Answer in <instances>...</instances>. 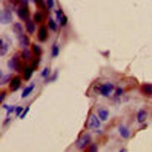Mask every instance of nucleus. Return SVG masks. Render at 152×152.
Returning a JSON list of instances; mask_svg holds the SVG:
<instances>
[{
  "label": "nucleus",
  "mask_w": 152,
  "mask_h": 152,
  "mask_svg": "<svg viewBox=\"0 0 152 152\" xmlns=\"http://www.w3.org/2000/svg\"><path fill=\"white\" fill-rule=\"evenodd\" d=\"M114 89V86L111 83H106L103 85H101L98 90L100 94L105 97H108L111 95Z\"/></svg>",
  "instance_id": "nucleus-3"
},
{
  "label": "nucleus",
  "mask_w": 152,
  "mask_h": 152,
  "mask_svg": "<svg viewBox=\"0 0 152 152\" xmlns=\"http://www.w3.org/2000/svg\"><path fill=\"white\" fill-rule=\"evenodd\" d=\"M29 110H30L29 107H27L26 108V109L24 110V111L23 112V113L20 115V118L21 119H23V118H25V117L27 115L28 112L29 111Z\"/></svg>",
  "instance_id": "nucleus-31"
},
{
  "label": "nucleus",
  "mask_w": 152,
  "mask_h": 152,
  "mask_svg": "<svg viewBox=\"0 0 152 152\" xmlns=\"http://www.w3.org/2000/svg\"><path fill=\"white\" fill-rule=\"evenodd\" d=\"M11 77H12V74L11 73L4 75L3 78L0 79V81H0V85H3L4 84H7L10 80Z\"/></svg>",
  "instance_id": "nucleus-19"
},
{
  "label": "nucleus",
  "mask_w": 152,
  "mask_h": 152,
  "mask_svg": "<svg viewBox=\"0 0 152 152\" xmlns=\"http://www.w3.org/2000/svg\"><path fill=\"white\" fill-rule=\"evenodd\" d=\"M32 50L34 54L36 56H39L42 54V49L38 45H36L35 44H33L32 45Z\"/></svg>",
  "instance_id": "nucleus-21"
},
{
  "label": "nucleus",
  "mask_w": 152,
  "mask_h": 152,
  "mask_svg": "<svg viewBox=\"0 0 152 152\" xmlns=\"http://www.w3.org/2000/svg\"><path fill=\"white\" fill-rule=\"evenodd\" d=\"M142 94L146 97H151L152 95V85L145 84L142 85L140 88Z\"/></svg>",
  "instance_id": "nucleus-10"
},
{
  "label": "nucleus",
  "mask_w": 152,
  "mask_h": 152,
  "mask_svg": "<svg viewBox=\"0 0 152 152\" xmlns=\"http://www.w3.org/2000/svg\"><path fill=\"white\" fill-rule=\"evenodd\" d=\"M13 21V15L10 10L5 9L0 12V23L8 24Z\"/></svg>",
  "instance_id": "nucleus-4"
},
{
  "label": "nucleus",
  "mask_w": 152,
  "mask_h": 152,
  "mask_svg": "<svg viewBox=\"0 0 152 152\" xmlns=\"http://www.w3.org/2000/svg\"><path fill=\"white\" fill-rule=\"evenodd\" d=\"M147 117V112L144 110H141L137 114V121L139 123H143L146 121Z\"/></svg>",
  "instance_id": "nucleus-17"
},
{
  "label": "nucleus",
  "mask_w": 152,
  "mask_h": 152,
  "mask_svg": "<svg viewBox=\"0 0 152 152\" xmlns=\"http://www.w3.org/2000/svg\"><path fill=\"white\" fill-rule=\"evenodd\" d=\"M50 74V70L48 68H45L41 73V76L43 78H47Z\"/></svg>",
  "instance_id": "nucleus-27"
},
{
  "label": "nucleus",
  "mask_w": 152,
  "mask_h": 152,
  "mask_svg": "<svg viewBox=\"0 0 152 152\" xmlns=\"http://www.w3.org/2000/svg\"><path fill=\"white\" fill-rule=\"evenodd\" d=\"M98 146L95 144H93L92 145H91L89 149V151L91 152H96L98 151Z\"/></svg>",
  "instance_id": "nucleus-29"
},
{
  "label": "nucleus",
  "mask_w": 152,
  "mask_h": 152,
  "mask_svg": "<svg viewBox=\"0 0 152 152\" xmlns=\"http://www.w3.org/2000/svg\"><path fill=\"white\" fill-rule=\"evenodd\" d=\"M38 37L39 40L41 42H43L47 40L48 37V32L46 27L42 26L40 27L38 35Z\"/></svg>",
  "instance_id": "nucleus-8"
},
{
  "label": "nucleus",
  "mask_w": 152,
  "mask_h": 152,
  "mask_svg": "<svg viewBox=\"0 0 152 152\" xmlns=\"http://www.w3.org/2000/svg\"><path fill=\"white\" fill-rule=\"evenodd\" d=\"M13 32L17 36V38L24 35L23 27L20 23H16L13 24Z\"/></svg>",
  "instance_id": "nucleus-11"
},
{
  "label": "nucleus",
  "mask_w": 152,
  "mask_h": 152,
  "mask_svg": "<svg viewBox=\"0 0 152 152\" xmlns=\"http://www.w3.org/2000/svg\"><path fill=\"white\" fill-rule=\"evenodd\" d=\"M91 140H92L91 135L88 133L84 134L76 142V147L79 150H83L90 143Z\"/></svg>",
  "instance_id": "nucleus-2"
},
{
  "label": "nucleus",
  "mask_w": 152,
  "mask_h": 152,
  "mask_svg": "<svg viewBox=\"0 0 152 152\" xmlns=\"http://www.w3.org/2000/svg\"><path fill=\"white\" fill-rule=\"evenodd\" d=\"M6 95V93L5 92H3V93H1V95H0V102H1V103H3V101L5 99Z\"/></svg>",
  "instance_id": "nucleus-34"
},
{
  "label": "nucleus",
  "mask_w": 152,
  "mask_h": 152,
  "mask_svg": "<svg viewBox=\"0 0 152 152\" xmlns=\"http://www.w3.org/2000/svg\"><path fill=\"white\" fill-rule=\"evenodd\" d=\"M19 40V44L20 47L22 48L23 49H26L27 48V47L29 46L30 44V40L29 38L26 35H22L20 37H18Z\"/></svg>",
  "instance_id": "nucleus-9"
},
{
  "label": "nucleus",
  "mask_w": 152,
  "mask_h": 152,
  "mask_svg": "<svg viewBox=\"0 0 152 152\" xmlns=\"http://www.w3.org/2000/svg\"><path fill=\"white\" fill-rule=\"evenodd\" d=\"M17 14L19 19L22 21H26L27 20H29L30 14H29V10L27 6H23L22 7H21L17 10Z\"/></svg>",
  "instance_id": "nucleus-5"
},
{
  "label": "nucleus",
  "mask_w": 152,
  "mask_h": 152,
  "mask_svg": "<svg viewBox=\"0 0 152 152\" xmlns=\"http://www.w3.org/2000/svg\"><path fill=\"white\" fill-rule=\"evenodd\" d=\"M3 108L7 110V115H9L11 113H12L14 111H15V110H16V107H14V106H10L7 104L3 105Z\"/></svg>",
  "instance_id": "nucleus-23"
},
{
  "label": "nucleus",
  "mask_w": 152,
  "mask_h": 152,
  "mask_svg": "<svg viewBox=\"0 0 152 152\" xmlns=\"http://www.w3.org/2000/svg\"><path fill=\"white\" fill-rule=\"evenodd\" d=\"M48 24H49V27L51 28V30L52 31L55 32L56 29H57V26L56 23L55 22V21L54 20H52V19H50L48 22Z\"/></svg>",
  "instance_id": "nucleus-24"
},
{
  "label": "nucleus",
  "mask_w": 152,
  "mask_h": 152,
  "mask_svg": "<svg viewBox=\"0 0 152 152\" xmlns=\"http://www.w3.org/2000/svg\"><path fill=\"white\" fill-rule=\"evenodd\" d=\"M9 69L13 70H16L18 72L22 70L23 65L18 55H14L11 59H10L7 64Z\"/></svg>",
  "instance_id": "nucleus-1"
},
{
  "label": "nucleus",
  "mask_w": 152,
  "mask_h": 152,
  "mask_svg": "<svg viewBox=\"0 0 152 152\" xmlns=\"http://www.w3.org/2000/svg\"><path fill=\"white\" fill-rule=\"evenodd\" d=\"M98 115L100 120L102 121L107 120L109 116V112L105 109H99L98 110Z\"/></svg>",
  "instance_id": "nucleus-18"
},
{
  "label": "nucleus",
  "mask_w": 152,
  "mask_h": 152,
  "mask_svg": "<svg viewBox=\"0 0 152 152\" xmlns=\"http://www.w3.org/2000/svg\"><path fill=\"white\" fill-rule=\"evenodd\" d=\"M8 50V45L6 43H4L2 39L0 40V56L1 57L5 56Z\"/></svg>",
  "instance_id": "nucleus-14"
},
{
  "label": "nucleus",
  "mask_w": 152,
  "mask_h": 152,
  "mask_svg": "<svg viewBox=\"0 0 152 152\" xmlns=\"http://www.w3.org/2000/svg\"><path fill=\"white\" fill-rule=\"evenodd\" d=\"M123 93V90L122 88H118L117 89H116V94L118 95V96H119L121 95H122Z\"/></svg>",
  "instance_id": "nucleus-36"
},
{
  "label": "nucleus",
  "mask_w": 152,
  "mask_h": 152,
  "mask_svg": "<svg viewBox=\"0 0 152 152\" xmlns=\"http://www.w3.org/2000/svg\"><path fill=\"white\" fill-rule=\"evenodd\" d=\"M118 130L120 135L123 138L126 139L129 138L130 135V132L126 127H125L124 126H119Z\"/></svg>",
  "instance_id": "nucleus-13"
},
{
  "label": "nucleus",
  "mask_w": 152,
  "mask_h": 152,
  "mask_svg": "<svg viewBox=\"0 0 152 152\" xmlns=\"http://www.w3.org/2000/svg\"><path fill=\"white\" fill-rule=\"evenodd\" d=\"M26 28L27 32L30 35H33L35 31V26L34 23L30 20H27L26 21Z\"/></svg>",
  "instance_id": "nucleus-12"
},
{
  "label": "nucleus",
  "mask_w": 152,
  "mask_h": 152,
  "mask_svg": "<svg viewBox=\"0 0 152 152\" xmlns=\"http://www.w3.org/2000/svg\"><path fill=\"white\" fill-rule=\"evenodd\" d=\"M10 121H11V118H7L6 119V120L4 121L3 125H4V126H7V125H8V124L10 123Z\"/></svg>",
  "instance_id": "nucleus-37"
},
{
  "label": "nucleus",
  "mask_w": 152,
  "mask_h": 152,
  "mask_svg": "<svg viewBox=\"0 0 152 152\" xmlns=\"http://www.w3.org/2000/svg\"><path fill=\"white\" fill-rule=\"evenodd\" d=\"M33 71H34V69L32 67L26 68L24 71V76H23L24 79L26 81H29L30 78H31L32 74L33 73Z\"/></svg>",
  "instance_id": "nucleus-15"
},
{
  "label": "nucleus",
  "mask_w": 152,
  "mask_h": 152,
  "mask_svg": "<svg viewBox=\"0 0 152 152\" xmlns=\"http://www.w3.org/2000/svg\"><path fill=\"white\" fill-rule=\"evenodd\" d=\"M21 56L24 60H29L30 58H31L32 55L31 53H30V52L27 49H23Z\"/></svg>",
  "instance_id": "nucleus-20"
},
{
  "label": "nucleus",
  "mask_w": 152,
  "mask_h": 152,
  "mask_svg": "<svg viewBox=\"0 0 152 152\" xmlns=\"http://www.w3.org/2000/svg\"><path fill=\"white\" fill-rule=\"evenodd\" d=\"M35 87V85L34 84H32L31 85H30L29 86L26 87L23 91V93L22 94V97L24 98L28 97L30 94V93H31L33 91Z\"/></svg>",
  "instance_id": "nucleus-16"
},
{
  "label": "nucleus",
  "mask_w": 152,
  "mask_h": 152,
  "mask_svg": "<svg viewBox=\"0 0 152 152\" xmlns=\"http://www.w3.org/2000/svg\"><path fill=\"white\" fill-rule=\"evenodd\" d=\"M55 13H56V19L59 21L63 17V16H64L63 14V10H58L55 11Z\"/></svg>",
  "instance_id": "nucleus-26"
},
{
  "label": "nucleus",
  "mask_w": 152,
  "mask_h": 152,
  "mask_svg": "<svg viewBox=\"0 0 152 152\" xmlns=\"http://www.w3.org/2000/svg\"><path fill=\"white\" fill-rule=\"evenodd\" d=\"M100 126V122L98 117L94 114L91 115L88 121V127L90 129H98Z\"/></svg>",
  "instance_id": "nucleus-6"
},
{
  "label": "nucleus",
  "mask_w": 152,
  "mask_h": 152,
  "mask_svg": "<svg viewBox=\"0 0 152 152\" xmlns=\"http://www.w3.org/2000/svg\"><path fill=\"white\" fill-rule=\"evenodd\" d=\"M43 17H42V14L40 12H36L34 14V21L39 24L42 21Z\"/></svg>",
  "instance_id": "nucleus-22"
},
{
  "label": "nucleus",
  "mask_w": 152,
  "mask_h": 152,
  "mask_svg": "<svg viewBox=\"0 0 152 152\" xmlns=\"http://www.w3.org/2000/svg\"><path fill=\"white\" fill-rule=\"evenodd\" d=\"M47 4L48 8L51 9L53 8L54 6V0H47Z\"/></svg>",
  "instance_id": "nucleus-32"
},
{
  "label": "nucleus",
  "mask_w": 152,
  "mask_h": 152,
  "mask_svg": "<svg viewBox=\"0 0 152 152\" xmlns=\"http://www.w3.org/2000/svg\"><path fill=\"white\" fill-rule=\"evenodd\" d=\"M38 64H39V60H35V61L33 62L31 67L35 70V69L38 67Z\"/></svg>",
  "instance_id": "nucleus-35"
},
{
  "label": "nucleus",
  "mask_w": 152,
  "mask_h": 152,
  "mask_svg": "<svg viewBox=\"0 0 152 152\" xmlns=\"http://www.w3.org/2000/svg\"><path fill=\"white\" fill-rule=\"evenodd\" d=\"M23 108L22 107H17L16 108V110H15V111H16V115L17 116H19V115L21 114L22 112L23 111Z\"/></svg>",
  "instance_id": "nucleus-33"
},
{
  "label": "nucleus",
  "mask_w": 152,
  "mask_h": 152,
  "mask_svg": "<svg viewBox=\"0 0 152 152\" xmlns=\"http://www.w3.org/2000/svg\"><path fill=\"white\" fill-rule=\"evenodd\" d=\"M21 79L19 77H14L13 79H11L10 84V89L12 92H14L16 91L21 85Z\"/></svg>",
  "instance_id": "nucleus-7"
},
{
  "label": "nucleus",
  "mask_w": 152,
  "mask_h": 152,
  "mask_svg": "<svg viewBox=\"0 0 152 152\" xmlns=\"http://www.w3.org/2000/svg\"><path fill=\"white\" fill-rule=\"evenodd\" d=\"M67 22H68V18H67V17H66V16H64V15L63 17L61 19V20L59 21V23H60L61 26H64L67 24Z\"/></svg>",
  "instance_id": "nucleus-28"
},
{
  "label": "nucleus",
  "mask_w": 152,
  "mask_h": 152,
  "mask_svg": "<svg viewBox=\"0 0 152 152\" xmlns=\"http://www.w3.org/2000/svg\"><path fill=\"white\" fill-rule=\"evenodd\" d=\"M34 2L40 8H43L44 7V3L43 0H35Z\"/></svg>",
  "instance_id": "nucleus-30"
},
{
  "label": "nucleus",
  "mask_w": 152,
  "mask_h": 152,
  "mask_svg": "<svg viewBox=\"0 0 152 152\" xmlns=\"http://www.w3.org/2000/svg\"><path fill=\"white\" fill-rule=\"evenodd\" d=\"M59 52V49L58 46L54 45L52 48V56L54 57H56L58 56Z\"/></svg>",
  "instance_id": "nucleus-25"
}]
</instances>
